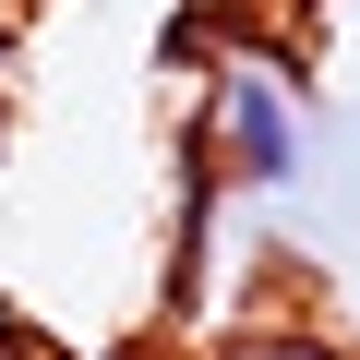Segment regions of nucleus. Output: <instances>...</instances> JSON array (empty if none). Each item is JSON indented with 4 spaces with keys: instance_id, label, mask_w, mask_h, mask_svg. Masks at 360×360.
<instances>
[{
    "instance_id": "2",
    "label": "nucleus",
    "mask_w": 360,
    "mask_h": 360,
    "mask_svg": "<svg viewBox=\"0 0 360 360\" xmlns=\"http://www.w3.org/2000/svg\"><path fill=\"white\" fill-rule=\"evenodd\" d=\"M205 360H360V348H336V336H312V324H240V336H217Z\"/></svg>"
},
{
    "instance_id": "1",
    "label": "nucleus",
    "mask_w": 360,
    "mask_h": 360,
    "mask_svg": "<svg viewBox=\"0 0 360 360\" xmlns=\"http://www.w3.org/2000/svg\"><path fill=\"white\" fill-rule=\"evenodd\" d=\"M205 156L229 193H288L312 168V120H300V84L264 60V49H229L217 84H205Z\"/></svg>"
}]
</instances>
